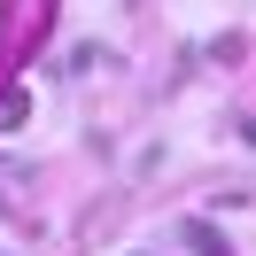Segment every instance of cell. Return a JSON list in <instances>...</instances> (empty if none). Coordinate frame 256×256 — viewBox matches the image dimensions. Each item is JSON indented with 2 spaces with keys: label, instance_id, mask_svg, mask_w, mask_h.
Masks as SVG:
<instances>
[{
  "label": "cell",
  "instance_id": "cell-1",
  "mask_svg": "<svg viewBox=\"0 0 256 256\" xmlns=\"http://www.w3.org/2000/svg\"><path fill=\"white\" fill-rule=\"evenodd\" d=\"M186 248H194V256H233V248H225V233H218V225H202V218H186Z\"/></svg>",
  "mask_w": 256,
  "mask_h": 256
},
{
  "label": "cell",
  "instance_id": "cell-2",
  "mask_svg": "<svg viewBox=\"0 0 256 256\" xmlns=\"http://www.w3.org/2000/svg\"><path fill=\"white\" fill-rule=\"evenodd\" d=\"M0 256H8V248H0Z\"/></svg>",
  "mask_w": 256,
  "mask_h": 256
}]
</instances>
